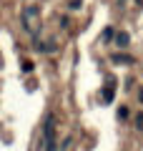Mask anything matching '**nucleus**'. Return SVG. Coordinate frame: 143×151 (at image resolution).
Returning a JSON list of instances; mask_svg holds the SVG:
<instances>
[{"instance_id":"423d86ee","label":"nucleus","mask_w":143,"mask_h":151,"mask_svg":"<svg viewBox=\"0 0 143 151\" xmlns=\"http://www.w3.org/2000/svg\"><path fill=\"white\" fill-rule=\"evenodd\" d=\"M113 38V28H106V30H103V40H111Z\"/></svg>"},{"instance_id":"20e7f679","label":"nucleus","mask_w":143,"mask_h":151,"mask_svg":"<svg viewBox=\"0 0 143 151\" xmlns=\"http://www.w3.org/2000/svg\"><path fill=\"white\" fill-rule=\"evenodd\" d=\"M103 101H106V103H111V101H113V81H108L106 91H103Z\"/></svg>"},{"instance_id":"39448f33","label":"nucleus","mask_w":143,"mask_h":151,"mask_svg":"<svg viewBox=\"0 0 143 151\" xmlns=\"http://www.w3.org/2000/svg\"><path fill=\"white\" fill-rule=\"evenodd\" d=\"M113 63H133V58H131V55H121V53H116V55H113Z\"/></svg>"},{"instance_id":"6e6552de","label":"nucleus","mask_w":143,"mask_h":151,"mask_svg":"<svg viewBox=\"0 0 143 151\" xmlns=\"http://www.w3.org/2000/svg\"><path fill=\"white\" fill-rule=\"evenodd\" d=\"M23 70H25V73H30V70H33V63H30V60H25V63H23Z\"/></svg>"},{"instance_id":"7ed1b4c3","label":"nucleus","mask_w":143,"mask_h":151,"mask_svg":"<svg viewBox=\"0 0 143 151\" xmlns=\"http://www.w3.org/2000/svg\"><path fill=\"white\" fill-rule=\"evenodd\" d=\"M116 43L121 45V48H126V45L131 43V35H128L126 30H121V33H116Z\"/></svg>"},{"instance_id":"f257e3e1","label":"nucleus","mask_w":143,"mask_h":151,"mask_svg":"<svg viewBox=\"0 0 143 151\" xmlns=\"http://www.w3.org/2000/svg\"><path fill=\"white\" fill-rule=\"evenodd\" d=\"M43 151H58V131H55V113H48L43 121Z\"/></svg>"},{"instance_id":"f03ea898","label":"nucleus","mask_w":143,"mask_h":151,"mask_svg":"<svg viewBox=\"0 0 143 151\" xmlns=\"http://www.w3.org/2000/svg\"><path fill=\"white\" fill-rule=\"evenodd\" d=\"M20 20L25 25V30L35 38L38 30H40V5H25L20 13Z\"/></svg>"},{"instance_id":"0eeeda50","label":"nucleus","mask_w":143,"mask_h":151,"mask_svg":"<svg viewBox=\"0 0 143 151\" xmlns=\"http://www.w3.org/2000/svg\"><path fill=\"white\" fill-rule=\"evenodd\" d=\"M126 116H128V108L121 106V108H118V119H126Z\"/></svg>"}]
</instances>
